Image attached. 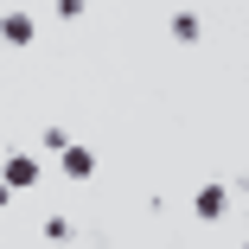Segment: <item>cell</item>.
I'll list each match as a JSON object with an SVG mask.
<instances>
[{"instance_id":"6da1fadb","label":"cell","mask_w":249,"mask_h":249,"mask_svg":"<svg viewBox=\"0 0 249 249\" xmlns=\"http://www.w3.org/2000/svg\"><path fill=\"white\" fill-rule=\"evenodd\" d=\"M192 211L205 217V224H217V217L230 211V185H198V198H192Z\"/></svg>"},{"instance_id":"5b68a950","label":"cell","mask_w":249,"mask_h":249,"mask_svg":"<svg viewBox=\"0 0 249 249\" xmlns=\"http://www.w3.org/2000/svg\"><path fill=\"white\" fill-rule=\"evenodd\" d=\"M179 45H198V38H205V19H198V13H173V26H166Z\"/></svg>"},{"instance_id":"9c48e42d","label":"cell","mask_w":249,"mask_h":249,"mask_svg":"<svg viewBox=\"0 0 249 249\" xmlns=\"http://www.w3.org/2000/svg\"><path fill=\"white\" fill-rule=\"evenodd\" d=\"M243 211H249V205H243Z\"/></svg>"},{"instance_id":"ba28073f","label":"cell","mask_w":249,"mask_h":249,"mask_svg":"<svg viewBox=\"0 0 249 249\" xmlns=\"http://www.w3.org/2000/svg\"><path fill=\"white\" fill-rule=\"evenodd\" d=\"M7 198H13V185H7V179H0V211H7Z\"/></svg>"},{"instance_id":"52a82bcc","label":"cell","mask_w":249,"mask_h":249,"mask_svg":"<svg viewBox=\"0 0 249 249\" xmlns=\"http://www.w3.org/2000/svg\"><path fill=\"white\" fill-rule=\"evenodd\" d=\"M83 7L89 0H58V19H83Z\"/></svg>"},{"instance_id":"277c9868","label":"cell","mask_w":249,"mask_h":249,"mask_svg":"<svg viewBox=\"0 0 249 249\" xmlns=\"http://www.w3.org/2000/svg\"><path fill=\"white\" fill-rule=\"evenodd\" d=\"M64 173H71V179H89V173H96V154L71 141V147H64Z\"/></svg>"},{"instance_id":"7a4b0ae2","label":"cell","mask_w":249,"mask_h":249,"mask_svg":"<svg viewBox=\"0 0 249 249\" xmlns=\"http://www.w3.org/2000/svg\"><path fill=\"white\" fill-rule=\"evenodd\" d=\"M0 38H7V45H32L38 38V19L32 13H0Z\"/></svg>"},{"instance_id":"3957f363","label":"cell","mask_w":249,"mask_h":249,"mask_svg":"<svg viewBox=\"0 0 249 249\" xmlns=\"http://www.w3.org/2000/svg\"><path fill=\"white\" fill-rule=\"evenodd\" d=\"M0 179H7V185L19 192V185H32V179H38V160H26V154H13L7 166H0Z\"/></svg>"},{"instance_id":"8992f818","label":"cell","mask_w":249,"mask_h":249,"mask_svg":"<svg viewBox=\"0 0 249 249\" xmlns=\"http://www.w3.org/2000/svg\"><path fill=\"white\" fill-rule=\"evenodd\" d=\"M45 243H71V217H45Z\"/></svg>"}]
</instances>
